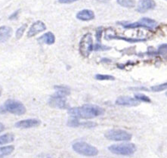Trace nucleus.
<instances>
[{"mask_svg":"<svg viewBox=\"0 0 167 158\" xmlns=\"http://www.w3.org/2000/svg\"><path fill=\"white\" fill-rule=\"evenodd\" d=\"M116 104L119 106H125V107H135L139 104V101L135 98H131L128 96H120L116 100Z\"/></svg>","mask_w":167,"mask_h":158,"instance_id":"9b49d317","label":"nucleus"},{"mask_svg":"<svg viewBox=\"0 0 167 158\" xmlns=\"http://www.w3.org/2000/svg\"><path fill=\"white\" fill-rule=\"evenodd\" d=\"M14 136L13 134L7 133L0 136V144H9L14 141Z\"/></svg>","mask_w":167,"mask_h":158,"instance_id":"a211bd4d","label":"nucleus"},{"mask_svg":"<svg viewBox=\"0 0 167 158\" xmlns=\"http://www.w3.org/2000/svg\"><path fill=\"white\" fill-rule=\"evenodd\" d=\"M117 3L125 8H133L135 5V0H117Z\"/></svg>","mask_w":167,"mask_h":158,"instance_id":"aec40b11","label":"nucleus"},{"mask_svg":"<svg viewBox=\"0 0 167 158\" xmlns=\"http://www.w3.org/2000/svg\"><path fill=\"white\" fill-rule=\"evenodd\" d=\"M12 34V29L10 26H0V43L5 42L11 37Z\"/></svg>","mask_w":167,"mask_h":158,"instance_id":"4468645a","label":"nucleus"},{"mask_svg":"<svg viewBox=\"0 0 167 158\" xmlns=\"http://www.w3.org/2000/svg\"><path fill=\"white\" fill-rule=\"evenodd\" d=\"M93 39L91 33H86L82 36L79 42V51L84 57H88L93 51Z\"/></svg>","mask_w":167,"mask_h":158,"instance_id":"6e6552de","label":"nucleus"},{"mask_svg":"<svg viewBox=\"0 0 167 158\" xmlns=\"http://www.w3.org/2000/svg\"><path fill=\"white\" fill-rule=\"evenodd\" d=\"M167 87V83L166 82H164L162 84H159V85H153L150 88L151 91H156V92H158V91H164V90L166 89Z\"/></svg>","mask_w":167,"mask_h":158,"instance_id":"4be33fe9","label":"nucleus"},{"mask_svg":"<svg viewBox=\"0 0 167 158\" xmlns=\"http://www.w3.org/2000/svg\"><path fill=\"white\" fill-rule=\"evenodd\" d=\"M119 23L122 25L124 28H126V29L144 27L147 28V29H153L157 26V23H156V20L148 18V17H143L141 20L137 22H135V23H122V22H119Z\"/></svg>","mask_w":167,"mask_h":158,"instance_id":"423d86ee","label":"nucleus"},{"mask_svg":"<svg viewBox=\"0 0 167 158\" xmlns=\"http://www.w3.org/2000/svg\"><path fill=\"white\" fill-rule=\"evenodd\" d=\"M104 110L102 107L94 104H84L80 107L69 108L68 113L75 118L82 119H93L104 114Z\"/></svg>","mask_w":167,"mask_h":158,"instance_id":"f257e3e1","label":"nucleus"},{"mask_svg":"<svg viewBox=\"0 0 167 158\" xmlns=\"http://www.w3.org/2000/svg\"><path fill=\"white\" fill-rule=\"evenodd\" d=\"M38 41L47 45H52L55 42V36L51 32H48L38 39Z\"/></svg>","mask_w":167,"mask_h":158,"instance_id":"dca6fc26","label":"nucleus"},{"mask_svg":"<svg viewBox=\"0 0 167 158\" xmlns=\"http://www.w3.org/2000/svg\"><path fill=\"white\" fill-rule=\"evenodd\" d=\"M102 28H98L96 31V39H97V42H100L101 41V35H102Z\"/></svg>","mask_w":167,"mask_h":158,"instance_id":"bb28decb","label":"nucleus"},{"mask_svg":"<svg viewBox=\"0 0 167 158\" xmlns=\"http://www.w3.org/2000/svg\"><path fill=\"white\" fill-rule=\"evenodd\" d=\"M67 125L70 127H79V126H85L87 128H93L97 125V124L94 122L87 121V122H79L78 120V118L73 117L67 121Z\"/></svg>","mask_w":167,"mask_h":158,"instance_id":"ddd939ff","label":"nucleus"},{"mask_svg":"<svg viewBox=\"0 0 167 158\" xmlns=\"http://www.w3.org/2000/svg\"><path fill=\"white\" fill-rule=\"evenodd\" d=\"M106 138L116 141H127L131 140V134L122 129H110L104 134Z\"/></svg>","mask_w":167,"mask_h":158,"instance_id":"0eeeda50","label":"nucleus"},{"mask_svg":"<svg viewBox=\"0 0 167 158\" xmlns=\"http://www.w3.org/2000/svg\"><path fill=\"white\" fill-rule=\"evenodd\" d=\"M8 112L12 114L22 115L26 113V107L21 102L16 100H7L5 104L0 107V113Z\"/></svg>","mask_w":167,"mask_h":158,"instance_id":"7ed1b4c3","label":"nucleus"},{"mask_svg":"<svg viewBox=\"0 0 167 158\" xmlns=\"http://www.w3.org/2000/svg\"><path fill=\"white\" fill-rule=\"evenodd\" d=\"M18 13H19V11H15V12H14V14H11V15L9 17V19H10V20H13V19L17 18V14H18Z\"/></svg>","mask_w":167,"mask_h":158,"instance_id":"c85d7f7f","label":"nucleus"},{"mask_svg":"<svg viewBox=\"0 0 167 158\" xmlns=\"http://www.w3.org/2000/svg\"><path fill=\"white\" fill-rule=\"evenodd\" d=\"M73 150L80 155L86 156H94L98 154V150L94 146L85 141H76L72 146Z\"/></svg>","mask_w":167,"mask_h":158,"instance_id":"39448f33","label":"nucleus"},{"mask_svg":"<svg viewBox=\"0 0 167 158\" xmlns=\"http://www.w3.org/2000/svg\"><path fill=\"white\" fill-rule=\"evenodd\" d=\"M76 1H78V0H58V2L61 4H70L76 2Z\"/></svg>","mask_w":167,"mask_h":158,"instance_id":"cd10ccee","label":"nucleus"},{"mask_svg":"<svg viewBox=\"0 0 167 158\" xmlns=\"http://www.w3.org/2000/svg\"><path fill=\"white\" fill-rule=\"evenodd\" d=\"M136 146L133 143H122L109 146L108 150L112 153L122 156H131L136 151Z\"/></svg>","mask_w":167,"mask_h":158,"instance_id":"20e7f679","label":"nucleus"},{"mask_svg":"<svg viewBox=\"0 0 167 158\" xmlns=\"http://www.w3.org/2000/svg\"><path fill=\"white\" fill-rule=\"evenodd\" d=\"M14 150V147L12 145L5 146V147H0V157H4L11 154Z\"/></svg>","mask_w":167,"mask_h":158,"instance_id":"6ab92c4d","label":"nucleus"},{"mask_svg":"<svg viewBox=\"0 0 167 158\" xmlns=\"http://www.w3.org/2000/svg\"><path fill=\"white\" fill-rule=\"evenodd\" d=\"M135 98L136 100H138V101H143V102L146 103H150L151 102V100L150 99L148 96L145 95V94H136L135 95Z\"/></svg>","mask_w":167,"mask_h":158,"instance_id":"412c9836","label":"nucleus"},{"mask_svg":"<svg viewBox=\"0 0 167 158\" xmlns=\"http://www.w3.org/2000/svg\"><path fill=\"white\" fill-rule=\"evenodd\" d=\"M110 47L108 46H106V45H101V43H96L95 45H93V50L96 51H107V50H110Z\"/></svg>","mask_w":167,"mask_h":158,"instance_id":"b1692460","label":"nucleus"},{"mask_svg":"<svg viewBox=\"0 0 167 158\" xmlns=\"http://www.w3.org/2000/svg\"><path fill=\"white\" fill-rule=\"evenodd\" d=\"M0 95H1V91H0Z\"/></svg>","mask_w":167,"mask_h":158,"instance_id":"7c9ffc66","label":"nucleus"},{"mask_svg":"<svg viewBox=\"0 0 167 158\" xmlns=\"http://www.w3.org/2000/svg\"><path fill=\"white\" fill-rule=\"evenodd\" d=\"M94 78L97 80H114L115 79L114 76L104 74H96Z\"/></svg>","mask_w":167,"mask_h":158,"instance_id":"5701e85b","label":"nucleus"},{"mask_svg":"<svg viewBox=\"0 0 167 158\" xmlns=\"http://www.w3.org/2000/svg\"><path fill=\"white\" fill-rule=\"evenodd\" d=\"M46 29V26L45 23L41 20H38L33 23L32 26L29 28V31L27 32V36L28 37H32V36H36L38 33H41L42 31Z\"/></svg>","mask_w":167,"mask_h":158,"instance_id":"9d476101","label":"nucleus"},{"mask_svg":"<svg viewBox=\"0 0 167 158\" xmlns=\"http://www.w3.org/2000/svg\"><path fill=\"white\" fill-rule=\"evenodd\" d=\"M77 19L83 21H88V20H93L94 18V14L91 10L84 9L79 11L76 14Z\"/></svg>","mask_w":167,"mask_h":158,"instance_id":"2eb2a0df","label":"nucleus"},{"mask_svg":"<svg viewBox=\"0 0 167 158\" xmlns=\"http://www.w3.org/2000/svg\"><path fill=\"white\" fill-rule=\"evenodd\" d=\"M155 6L156 3L153 0H140L137 7V11L140 13H144L149 10L153 9Z\"/></svg>","mask_w":167,"mask_h":158,"instance_id":"f8f14e48","label":"nucleus"},{"mask_svg":"<svg viewBox=\"0 0 167 158\" xmlns=\"http://www.w3.org/2000/svg\"><path fill=\"white\" fill-rule=\"evenodd\" d=\"M105 39H121V40H124L125 42H131V43H134V42H144L146 41L145 39H134V38H126L122 37V36H113V35H107L105 36Z\"/></svg>","mask_w":167,"mask_h":158,"instance_id":"f3484780","label":"nucleus"},{"mask_svg":"<svg viewBox=\"0 0 167 158\" xmlns=\"http://www.w3.org/2000/svg\"><path fill=\"white\" fill-rule=\"evenodd\" d=\"M4 130H5V125L2 122H0V132H2Z\"/></svg>","mask_w":167,"mask_h":158,"instance_id":"c756f323","label":"nucleus"},{"mask_svg":"<svg viewBox=\"0 0 167 158\" xmlns=\"http://www.w3.org/2000/svg\"><path fill=\"white\" fill-rule=\"evenodd\" d=\"M157 54H160V55L163 56L164 57L166 56V44H162L158 48Z\"/></svg>","mask_w":167,"mask_h":158,"instance_id":"a878e982","label":"nucleus"},{"mask_svg":"<svg viewBox=\"0 0 167 158\" xmlns=\"http://www.w3.org/2000/svg\"><path fill=\"white\" fill-rule=\"evenodd\" d=\"M41 124V121L38 119H27L18 121L15 123V127L20 129H29L38 126Z\"/></svg>","mask_w":167,"mask_h":158,"instance_id":"1a4fd4ad","label":"nucleus"},{"mask_svg":"<svg viewBox=\"0 0 167 158\" xmlns=\"http://www.w3.org/2000/svg\"><path fill=\"white\" fill-rule=\"evenodd\" d=\"M56 91L48 99V104L53 108L65 109L67 107L66 96L70 94V89L66 86L55 85Z\"/></svg>","mask_w":167,"mask_h":158,"instance_id":"f03ea898","label":"nucleus"},{"mask_svg":"<svg viewBox=\"0 0 167 158\" xmlns=\"http://www.w3.org/2000/svg\"><path fill=\"white\" fill-rule=\"evenodd\" d=\"M26 26H27V25L23 24L17 29V31H16V38H17V39H20V38L22 37V36L23 35V33H24L25 29H26Z\"/></svg>","mask_w":167,"mask_h":158,"instance_id":"393cba45","label":"nucleus"}]
</instances>
